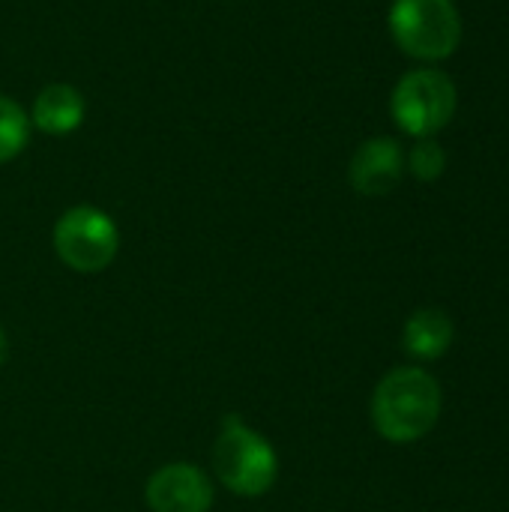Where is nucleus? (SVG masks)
Wrapping results in <instances>:
<instances>
[{
	"instance_id": "nucleus-1",
	"label": "nucleus",
	"mask_w": 509,
	"mask_h": 512,
	"mask_svg": "<svg viewBox=\"0 0 509 512\" xmlns=\"http://www.w3.org/2000/svg\"><path fill=\"white\" fill-rule=\"evenodd\" d=\"M444 393L435 375L420 366L387 372L372 393V426L390 444H417L441 420Z\"/></svg>"
},
{
	"instance_id": "nucleus-2",
	"label": "nucleus",
	"mask_w": 509,
	"mask_h": 512,
	"mask_svg": "<svg viewBox=\"0 0 509 512\" xmlns=\"http://www.w3.org/2000/svg\"><path fill=\"white\" fill-rule=\"evenodd\" d=\"M213 474L231 495L261 498L276 486L279 456L261 432L228 414L213 444Z\"/></svg>"
},
{
	"instance_id": "nucleus-3",
	"label": "nucleus",
	"mask_w": 509,
	"mask_h": 512,
	"mask_svg": "<svg viewBox=\"0 0 509 512\" xmlns=\"http://www.w3.org/2000/svg\"><path fill=\"white\" fill-rule=\"evenodd\" d=\"M387 24L399 51L420 63L453 57L465 33L453 0H393Z\"/></svg>"
},
{
	"instance_id": "nucleus-4",
	"label": "nucleus",
	"mask_w": 509,
	"mask_h": 512,
	"mask_svg": "<svg viewBox=\"0 0 509 512\" xmlns=\"http://www.w3.org/2000/svg\"><path fill=\"white\" fill-rule=\"evenodd\" d=\"M456 81L435 66L405 72L390 93V117L408 138H435L456 117Z\"/></svg>"
},
{
	"instance_id": "nucleus-5",
	"label": "nucleus",
	"mask_w": 509,
	"mask_h": 512,
	"mask_svg": "<svg viewBox=\"0 0 509 512\" xmlns=\"http://www.w3.org/2000/svg\"><path fill=\"white\" fill-rule=\"evenodd\" d=\"M51 243L69 270L93 276L114 264L120 252V231L105 210L93 204H75L54 222Z\"/></svg>"
},
{
	"instance_id": "nucleus-6",
	"label": "nucleus",
	"mask_w": 509,
	"mask_h": 512,
	"mask_svg": "<svg viewBox=\"0 0 509 512\" xmlns=\"http://www.w3.org/2000/svg\"><path fill=\"white\" fill-rule=\"evenodd\" d=\"M144 501L153 512H210L216 486L201 468L189 462H171L147 480Z\"/></svg>"
},
{
	"instance_id": "nucleus-7",
	"label": "nucleus",
	"mask_w": 509,
	"mask_h": 512,
	"mask_svg": "<svg viewBox=\"0 0 509 512\" xmlns=\"http://www.w3.org/2000/svg\"><path fill=\"white\" fill-rule=\"evenodd\" d=\"M405 171V147L390 135H375L354 150L348 180L357 195L384 198L402 183Z\"/></svg>"
},
{
	"instance_id": "nucleus-8",
	"label": "nucleus",
	"mask_w": 509,
	"mask_h": 512,
	"mask_svg": "<svg viewBox=\"0 0 509 512\" xmlns=\"http://www.w3.org/2000/svg\"><path fill=\"white\" fill-rule=\"evenodd\" d=\"M87 105L78 87L72 84H48L36 93L33 108H30V126H36L45 135L63 138L72 135L84 123Z\"/></svg>"
},
{
	"instance_id": "nucleus-9",
	"label": "nucleus",
	"mask_w": 509,
	"mask_h": 512,
	"mask_svg": "<svg viewBox=\"0 0 509 512\" xmlns=\"http://www.w3.org/2000/svg\"><path fill=\"white\" fill-rule=\"evenodd\" d=\"M402 345L414 360H441L453 345V321L444 309H417L402 330Z\"/></svg>"
},
{
	"instance_id": "nucleus-10",
	"label": "nucleus",
	"mask_w": 509,
	"mask_h": 512,
	"mask_svg": "<svg viewBox=\"0 0 509 512\" xmlns=\"http://www.w3.org/2000/svg\"><path fill=\"white\" fill-rule=\"evenodd\" d=\"M30 141V117L12 99L0 93V165L12 162Z\"/></svg>"
},
{
	"instance_id": "nucleus-11",
	"label": "nucleus",
	"mask_w": 509,
	"mask_h": 512,
	"mask_svg": "<svg viewBox=\"0 0 509 512\" xmlns=\"http://www.w3.org/2000/svg\"><path fill=\"white\" fill-rule=\"evenodd\" d=\"M405 168L420 183H435L447 171V150L441 147L438 138H417L414 147L405 153Z\"/></svg>"
},
{
	"instance_id": "nucleus-12",
	"label": "nucleus",
	"mask_w": 509,
	"mask_h": 512,
	"mask_svg": "<svg viewBox=\"0 0 509 512\" xmlns=\"http://www.w3.org/2000/svg\"><path fill=\"white\" fill-rule=\"evenodd\" d=\"M9 360V339H6V330H3V324H0V366Z\"/></svg>"
}]
</instances>
